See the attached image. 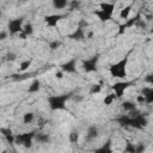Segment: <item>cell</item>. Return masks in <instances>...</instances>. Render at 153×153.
Returning <instances> with one entry per match:
<instances>
[{"label":"cell","mask_w":153,"mask_h":153,"mask_svg":"<svg viewBox=\"0 0 153 153\" xmlns=\"http://www.w3.org/2000/svg\"><path fill=\"white\" fill-rule=\"evenodd\" d=\"M71 94H63V96H50L48 97V103L51 110H62L66 108V102L69 99Z\"/></svg>","instance_id":"cell-1"},{"label":"cell","mask_w":153,"mask_h":153,"mask_svg":"<svg viewBox=\"0 0 153 153\" xmlns=\"http://www.w3.org/2000/svg\"><path fill=\"white\" fill-rule=\"evenodd\" d=\"M126 65H127V59H123V60L118 61L117 63L112 65L110 67V74H111V76H115V78H126V75H127Z\"/></svg>","instance_id":"cell-2"},{"label":"cell","mask_w":153,"mask_h":153,"mask_svg":"<svg viewBox=\"0 0 153 153\" xmlns=\"http://www.w3.org/2000/svg\"><path fill=\"white\" fill-rule=\"evenodd\" d=\"M114 10H115V5L114 4H109V2H105V4H100V10L96 12V14L99 17L100 20L105 22L108 19L111 18L112 13H114Z\"/></svg>","instance_id":"cell-3"},{"label":"cell","mask_w":153,"mask_h":153,"mask_svg":"<svg viewBox=\"0 0 153 153\" xmlns=\"http://www.w3.org/2000/svg\"><path fill=\"white\" fill-rule=\"evenodd\" d=\"M35 137V133H24V134H19L14 136V142L18 145H23L25 147H30L32 143V139Z\"/></svg>","instance_id":"cell-4"},{"label":"cell","mask_w":153,"mask_h":153,"mask_svg":"<svg viewBox=\"0 0 153 153\" xmlns=\"http://www.w3.org/2000/svg\"><path fill=\"white\" fill-rule=\"evenodd\" d=\"M22 23H23V19H22V18L12 19V20L8 23V29H10V32H11L12 35L18 33V32H22V31H23Z\"/></svg>","instance_id":"cell-5"},{"label":"cell","mask_w":153,"mask_h":153,"mask_svg":"<svg viewBox=\"0 0 153 153\" xmlns=\"http://www.w3.org/2000/svg\"><path fill=\"white\" fill-rule=\"evenodd\" d=\"M97 61H98V56H93L92 59H88L86 61L82 62V67H84V71L86 73H90V72H93L96 71V66H97Z\"/></svg>","instance_id":"cell-6"},{"label":"cell","mask_w":153,"mask_h":153,"mask_svg":"<svg viewBox=\"0 0 153 153\" xmlns=\"http://www.w3.org/2000/svg\"><path fill=\"white\" fill-rule=\"evenodd\" d=\"M129 85H130V82H127V81H126V82H117V84H115V85L112 86V90L115 91L114 94H115L116 97H118V98L122 97V94L124 93V90H126Z\"/></svg>","instance_id":"cell-7"},{"label":"cell","mask_w":153,"mask_h":153,"mask_svg":"<svg viewBox=\"0 0 153 153\" xmlns=\"http://www.w3.org/2000/svg\"><path fill=\"white\" fill-rule=\"evenodd\" d=\"M61 18H62L61 14H50V16H47L44 18V20H45V24L48 26H55Z\"/></svg>","instance_id":"cell-8"},{"label":"cell","mask_w":153,"mask_h":153,"mask_svg":"<svg viewBox=\"0 0 153 153\" xmlns=\"http://www.w3.org/2000/svg\"><path fill=\"white\" fill-rule=\"evenodd\" d=\"M76 66H75V59H73V60H71V61H67L66 63H63L62 66H61V69H62V72H67V73H73V72H75V68Z\"/></svg>","instance_id":"cell-9"},{"label":"cell","mask_w":153,"mask_h":153,"mask_svg":"<svg viewBox=\"0 0 153 153\" xmlns=\"http://www.w3.org/2000/svg\"><path fill=\"white\" fill-rule=\"evenodd\" d=\"M142 96L146 99V103L151 104L153 102V88L152 87H145L142 90Z\"/></svg>","instance_id":"cell-10"},{"label":"cell","mask_w":153,"mask_h":153,"mask_svg":"<svg viewBox=\"0 0 153 153\" xmlns=\"http://www.w3.org/2000/svg\"><path fill=\"white\" fill-rule=\"evenodd\" d=\"M94 153H112V149H111V142L108 141L106 143L102 145L99 148H97L94 151Z\"/></svg>","instance_id":"cell-11"},{"label":"cell","mask_w":153,"mask_h":153,"mask_svg":"<svg viewBox=\"0 0 153 153\" xmlns=\"http://www.w3.org/2000/svg\"><path fill=\"white\" fill-rule=\"evenodd\" d=\"M97 135H98V129H97V127L92 126V127H90V128L87 129V134H86V140H87V141H90V140L94 139V137H96Z\"/></svg>","instance_id":"cell-12"},{"label":"cell","mask_w":153,"mask_h":153,"mask_svg":"<svg viewBox=\"0 0 153 153\" xmlns=\"http://www.w3.org/2000/svg\"><path fill=\"white\" fill-rule=\"evenodd\" d=\"M130 8H131V5H129V6H127V7L121 8V11H120V19L127 20V19H128V17H129V13H130Z\"/></svg>","instance_id":"cell-13"},{"label":"cell","mask_w":153,"mask_h":153,"mask_svg":"<svg viewBox=\"0 0 153 153\" xmlns=\"http://www.w3.org/2000/svg\"><path fill=\"white\" fill-rule=\"evenodd\" d=\"M33 120H35L33 112H26V114L23 115V122H24V124H30V123L33 122Z\"/></svg>","instance_id":"cell-14"},{"label":"cell","mask_w":153,"mask_h":153,"mask_svg":"<svg viewBox=\"0 0 153 153\" xmlns=\"http://www.w3.org/2000/svg\"><path fill=\"white\" fill-rule=\"evenodd\" d=\"M39 86H41V82L36 79V80H33V82L30 85V87H29L27 91H29L30 93H35V92H37V91L39 90Z\"/></svg>","instance_id":"cell-15"},{"label":"cell","mask_w":153,"mask_h":153,"mask_svg":"<svg viewBox=\"0 0 153 153\" xmlns=\"http://www.w3.org/2000/svg\"><path fill=\"white\" fill-rule=\"evenodd\" d=\"M35 137L39 143H45V142L49 141V135L48 134H35Z\"/></svg>","instance_id":"cell-16"},{"label":"cell","mask_w":153,"mask_h":153,"mask_svg":"<svg viewBox=\"0 0 153 153\" xmlns=\"http://www.w3.org/2000/svg\"><path fill=\"white\" fill-rule=\"evenodd\" d=\"M122 108L124 109V111H131V110L135 109V105H134V103H131L129 100H126V102L122 103Z\"/></svg>","instance_id":"cell-17"},{"label":"cell","mask_w":153,"mask_h":153,"mask_svg":"<svg viewBox=\"0 0 153 153\" xmlns=\"http://www.w3.org/2000/svg\"><path fill=\"white\" fill-rule=\"evenodd\" d=\"M68 5V2L67 1H65V0H57V1H54V7L55 8H57V10H62V8H65L66 6Z\"/></svg>","instance_id":"cell-18"},{"label":"cell","mask_w":153,"mask_h":153,"mask_svg":"<svg viewBox=\"0 0 153 153\" xmlns=\"http://www.w3.org/2000/svg\"><path fill=\"white\" fill-rule=\"evenodd\" d=\"M71 38H74V39H81V38H84V31H82V29H78L73 35H71Z\"/></svg>","instance_id":"cell-19"},{"label":"cell","mask_w":153,"mask_h":153,"mask_svg":"<svg viewBox=\"0 0 153 153\" xmlns=\"http://www.w3.org/2000/svg\"><path fill=\"white\" fill-rule=\"evenodd\" d=\"M115 98H116V96H115L114 93L105 96V98H104V104H105V105H111L112 102L115 100Z\"/></svg>","instance_id":"cell-20"},{"label":"cell","mask_w":153,"mask_h":153,"mask_svg":"<svg viewBox=\"0 0 153 153\" xmlns=\"http://www.w3.org/2000/svg\"><path fill=\"white\" fill-rule=\"evenodd\" d=\"M33 32V27H32V25L29 23V24H26L24 27H23V33L25 35V36H27V35H31Z\"/></svg>","instance_id":"cell-21"},{"label":"cell","mask_w":153,"mask_h":153,"mask_svg":"<svg viewBox=\"0 0 153 153\" xmlns=\"http://www.w3.org/2000/svg\"><path fill=\"white\" fill-rule=\"evenodd\" d=\"M100 91H102V85L96 84V85L91 86V88H90V94H96V93H99Z\"/></svg>","instance_id":"cell-22"},{"label":"cell","mask_w":153,"mask_h":153,"mask_svg":"<svg viewBox=\"0 0 153 153\" xmlns=\"http://www.w3.org/2000/svg\"><path fill=\"white\" fill-rule=\"evenodd\" d=\"M30 65H31V61H30V60L23 61V62L20 63V68H19V71H20V72H24V71H26V69L30 67Z\"/></svg>","instance_id":"cell-23"},{"label":"cell","mask_w":153,"mask_h":153,"mask_svg":"<svg viewBox=\"0 0 153 153\" xmlns=\"http://www.w3.org/2000/svg\"><path fill=\"white\" fill-rule=\"evenodd\" d=\"M78 139H79V134L76 131H73V133L69 134V141L71 142H76Z\"/></svg>","instance_id":"cell-24"},{"label":"cell","mask_w":153,"mask_h":153,"mask_svg":"<svg viewBox=\"0 0 153 153\" xmlns=\"http://www.w3.org/2000/svg\"><path fill=\"white\" fill-rule=\"evenodd\" d=\"M136 102L140 103V104H143V103H146V99H145V97L142 94H140V96L136 97Z\"/></svg>","instance_id":"cell-25"},{"label":"cell","mask_w":153,"mask_h":153,"mask_svg":"<svg viewBox=\"0 0 153 153\" xmlns=\"http://www.w3.org/2000/svg\"><path fill=\"white\" fill-rule=\"evenodd\" d=\"M59 45H60V42L55 41V42H53V43L50 44V48H51V49H56V48H57Z\"/></svg>","instance_id":"cell-26"},{"label":"cell","mask_w":153,"mask_h":153,"mask_svg":"<svg viewBox=\"0 0 153 153\" xmlns=\"http://www.w3.org/2000/svg\"><path fill=\"white\" fill-rule=\"evenodd\" d=\"M55 76H56L57 79H62V78H63V72H56V73H55Z\"/></svg>","instance_id":"cell-27"},{"label":"cell","mask_w":153,"mask_h":153,"mask_svg":"<svg viewBox=\"0 0 153 153\" xmlns=\"http://www.w3.org/2000/svg\"><path fill=\"white\" fill-rule=\"evenodd\" d=\"M7 37V32L6 31H1L0 32V39H5Z\"/></svg>","instance_id":"cell-28"},{"label":"cell","mask_w":153,"mask_h":153,"mask_svg":"<svg viewBox=\"0 0 153 153\" xmlns=\"http://www.w3.org/2000/svg\"><path fill=\"white\" fill-rule=\"evenodd\" d=\"M14 57H16L14 54H8L7 55V60H14Z\"/></svg>","instance_id":"cell-29"},{"label":"cell","mask_w":153,"mask_h":153,"mask_svg":"<svg viewBox=\"0 0 153 153\" xmlns=\"http://www.w3.org/2000/svg\"><path fill=\"white\" fill-rule=\"evenodd\" d=\"M0 16H1V11H0Z\"/></svg>","instance_id":"cell-30"}]
</instances>
